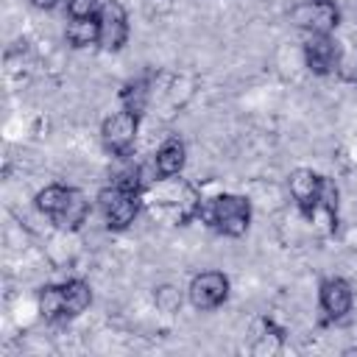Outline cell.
I'll use <instances>...</instances> for the list:
<instances>
[{
  "mask_svg": "<svg viewBox=\"0 0 357 357\" xmlns=\"http://www.w3.org/2000/svg\"><path fill=\"white\" fill-rule=\"evenodd\" d=\"M70 192H73V187H64V184H47V187H42L39 192H36V198H33V204H36V209L42 212V215H47L50 220L64 209V204L70 201Z\"/></svg>",
  "mask_w": 357,
  "mask_h": 357,
  "instance_id": "cell-15",
  "label": "cell"
},
{
  "mask_svg": "<svg viewBox=\"0 0 357 357\" xmlns=\"http://www.w3.org/2000/svg\"><path fill=\"white\" fill-rule=\"evenodd\" d=\"M321 187H324V176L315 173L312 167H296L287 176V190L298 206V212L304 218H315L318 212V201H321Z\"/></svg>",
  "mask_w": 357,
  "mask_h": 357,
  "instance_id": "cell-6",
  "label": "cell"
},
{
  "mask_svg": "<svg viewBox=\"0 0 357 357\" xmlns=\"http://www.w3.org/2000/svg\"><path fill=\"white\" fill-rule=\"evenodd\" d=\"M335 75H337L340 81H346V84H354V86H357V47L340 50V59H337Z\"/></svg>",
  "mask_w": 357,
  "mask_h": 357,
  "instance_id": "cell-18",
  "label": "cell"
},
{
  "mask_svg": "<svg viewBox=\"0 0 357 357\" xmlns=\"http://www.w3.org/2000/svg\"><path fill=\"white\" fill-rule=\"evenodd\" d=\"M100 36H98V47L103 50H123L128 42V14L117 0H109L100 6Z\"/></svg>",
  "mask_w": 357,
  "mask_h": 357,
  "instance_id": "cell-9",
  "label": "cell"
},
{
  "mask_svg": "<svg viewBox=\"0 0 357 357\" xmlns=\"http://www.w3.org/2000/svg\"><path fill=\"white\" fill-rule=\"evenodd\" d=\"M198 218L206 220L209 229L226 237H243L251 226V204L243 195L234 192H220L209 201H201Z\"/></svg>",
  "mask_w": 357,
  "mask_h": 357,
  "instance_id": "cell-1",
  "label": "cell"
},
{
  "mask_svg": "<svg viewBox=\"0 0 357 357\" xmlns=\"http://www.w3.org/2000/svg\"><path fill=\"white\" fill-rule=\"evenodd\" d=\"M67 14H70V20L98 17L100 14V3L98 0H67Z\"/></svg>",
  "mask_w": 357,
  "mask_h": 357,
  "instance_id": "cell-20",
  "label": "cell"
},
{
  "mask_svg": "<svg viewBox=\"0 0 357 357\" xmlns=\"http://www.w3.org/2000/svg\"><path fill=\"white\" fill-rule=\"evenodd\" d=\"M39 312L45 321H64V301H61V287L59 284H45L36 296Z\"/></svg>",
  "mask_w": 357,
  "mask_h": 357,
  "instance_id": "cell-16",
  "label": "cell"
},
{
  "mask_svg": "<svg viewBox=\"0 0 357 357\" xmlns=\"http://www.w3.org/2000/svg\"><path fill=\"white\" fill-rule=\"evenodd\" d=\"M86 218H89V201H86V195H84L81 190L73 187L70 201H67L64 209L53 218V223H56L59 229H64V231H78V229L86 223Z\"/></svg>",
  "mask_w": 357,
  "mask_h": 357,
  "instance_id": "cell-12",
  "label": "cell"
},
{
  "mask_svg": "<svg viewBox=\"0 0 357 357\" xmlns=\"http://www.w3.org/2000/svg\"><path fill=\"white\" fill-rule=\"evenodd\" d=\"M139 195H142V192L123 190V187L114 184V181L98 192L95 201H98V209H100L103 223H106L109 231H123V229H128V226L137 220L139 206H142Z\"/></svg>",
  "mask_w": 357,
  "mask_h": 357,
  "instance_id": "cell-2",
  "label": "cell"
},
{
  "mask_svg": "<svg viewBox=\"0 0 357 357\" xmlns=\"http://www.w3.org/2000/svg\"><path fill=\"white\" fill-rule=\"evenodd\" d=\"M290 20L307 33H332L340 25V11L335 0H301L290 8Z\"/></svg>",
  "mask_w": 357,
  "mask_h": 357,
  "instance_id": "cell-5",
  "label": "cell"
},
{
  "mask_svg": "<svg viewBox=\"0 0 357 357\" xmlns=\"http://www.w3.org/2000/svg\"><path fill=\"white\" fill-rule=\"evenodd\" d=\"M137 131H139V114L128 112V109H120V112H112L103 126H100V142L103 148L112 153V156H120L126 159L137 142Z\"/></svg>",
  "mask_w": 357,
  "mask_h": 357,
  "instance_id": "cell-3",
  "label": "cell"
},
{
  "mask_svg": "<svg viewBox=\"0 0 357 357\" xmlns=\"http://www.w3.org/2000/svg\"><path fill=\"white\" fill-rule=\"evenodd\" d=\"M148 95H151V75H139V78H131V81L123 84L120 103H123V109L142 117V112L148 106Z\"/></svg>",
  "mask_w": 357,
  "mask_h": 357,
  "instance_id": "cell-13",
  "label": "cell"
},
{
  "mask_svg": "<svg viewBox=\"0 0 357 357\" xmlns=\"http://www.w3.org/2000/svg\"><path fill=\"white\" fill-rule=\"evenodd\" d=\"M229 290H231V284H229V276L223 271H201L190 279L187 298L195 310L209 312V310H218L220 304H226Z\"/></svg>",
  "mask_w": 357,
  "mask_h": 357,
  "instance_id": "cell-4",
  "label": "cell"
},
{
  "mask_svg": "<svg viewBox=\"0 0 357 357\" xmlns=\"http://www.w3.org/2000/svg\"><path fill=\"white\" fill-rule=\"evenodd\" d=\"M59 287H61V301H64V321L78 318L92 304V287H89V282H84V279H67Z\"/></svg>",
  "mask_w": 357,
  "mask_h": 357,
  "instance_id": "cell-11",
  "label": "cell"
},
{
  "mask_svg": "<svg viewBox=\"0 0 357 357\" xmlns=\"http://www.w3.org/2000/svg\"><path fill=\"white\" fill-rule=\"evenodd\" d=\"M31 3H33L36 8H45V11H50V8H56L61 0H31Z\"/></svg>",
  "mask_w": 357,
  "mask_h": 357,
  "instance_id": "cell-21",
  "label": "cell"
},
{
  "mask_svg": "<svg viewBox=\"0 0 357 357\" xmlns=\"http://www.w3.org/2000/svg\"><path fill=\"white\" fill-rule=\"evenodd\" d=\"M184 162H187V145H184V139L167 137L156 148V153H153V173L159 178H173V176H178L184 170Z\"/></svg>",
  "mask_w": 357,
  "mask_h": 357,
  "instance_id": "cell-10",
  "label": "cell"
},
{
  "mask_svg": "<svg viewBox=\"0 0 357 357\" xmlns=\"http://www.w3.org/2000/svg\"><path fill=\"white\" fill-rule=\"evenodd\" d=\"M340 59V45L332 33H310L304 39V64L312 75H332Z\"/></svg>",
  "mask_w": 357,
  "mask_h": 357,
  "instance_id": "cell-8",
  "label": "cell"
},
{
  "mask_svg": "<svg viewBox=\"0 0 357 357\" xmlns=\"http://www.w3.org/2000/svg\"><path fill=\"white\" fill-rule=\"evenodd\" d=\"M153 298H156V307H159L162 312H176V310L181 307V293H178L173 284H162V287H156Z\"/></svg>",
  "mask_w": 357,
  "mask_h": 357,
  "instance_id": "cell-19",
  "label": "cell"
},
{
  "mask_svg": "<svg viewBox=\"0 0 357 357\" xmlns=\"http://www.w3.org/2000/svg\"><path fill=\"white\" fill-rule=\"evenodd\" d=\"M318 304L326 315V321H340L354 307V287L343 276H329L318 284Z\"/></svg>",
  "mask_w": 357,
  "mask_h": 357,
  "instance_id": "cell-7",
  "label": "cell"
},
{
  "mask_svg": "<svg viewBox=\"0 0 357 357\" xmlns=\"http://www.w3.org/2000/svg\"><path fill=\"white\" fill-rule=\"evenodd\" d=\"M337 201H340L337 184H335L332 178H326V176H324V187H321L318 209H324V212H326V218H329V229H335V226H337V206H340Z\"/></svg>",
  "mask_w": 357,
  "mask_h": 357,
  "instance_id": "cell-17",
  "label": "cell"
},
{
  "mask_svg": "<svg viewBox=\"0 0 357 357\" xmlns=\"http://www.w3.org/2000/svg\"><path fill=\"white\" fill-rule=\"evenodd\" d=\"M67 45L70 47H89V45H98V36H100V17H84V20H70L67 25Z\"/></svg>",
  "mask_w": 357,
  "mask_h": 357,
  "instance_id": "cell-14",
  "label": "cell"
}]
</instances>
